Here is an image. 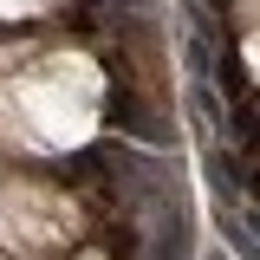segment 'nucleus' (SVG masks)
<instances>
[{
	"label": "nucleus",
	"mask_w": 260,
	"mask_h": 260,
	"mask_svg": "<svg viewBox=\"0 0 260 260\" xmlns=\"http://www.w3.org/2000/svg\"><path fill=\"white\" fill-rule=\"evenodd\" d=\"M78 260H104V254H78Z\"/></svg>",
	"instance_id": "obj_3"
},
{
	"label": "nucleus",
	"mask_w": 260,
	"mask_h": 260,
	"mask_svg": "<svg viewBox=\"0 0 260 260\" xmlns=\"http://www.w3.org/2000/svg\"><path fill=\"white\" fill-rule=\"evenodd\" d=\"M7 111H20L26 130L46 143V150L85 143V137L98 130V65L78 59V52L46 59L39 72H26V78L13 85V104H7Z\"/></svg>",
	"instance_id": "obj_1"
},
{
	"label": "nucleus",
	"mask_w": 260,
	"mask_h": 260,
	"mask_svg": "<svg viewBox=\"0 0 260 260\" xmlns=\"http://www.w3.org/2000/svg\"><path fill=\"white\" fill-rule=\"evenodd\" d=\"M0 234L13 254H59L78 241V202L52 182H13L0 195Z\"/></svg>",
	"instance_id": "obj_2"
}]
</instances>
